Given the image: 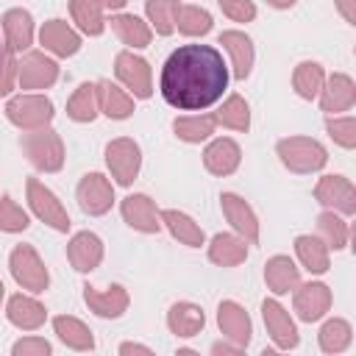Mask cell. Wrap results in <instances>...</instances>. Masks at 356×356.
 Here are the masks:
<instances>
[{"label": "cell", "instance_id": "1", "mask_svg": "<svg viewBox=\"0 0 356 356\" xmlns=\"http://www.w3.org/2000/svg\"><path fill=\"white\" fill-rule=\"evenodd\" d=\"M228 67L211 44H181L161 67V97L178 111H200L222 97Z\"/></svg>", "mask_w": 356, "mask_h": 356}, {"label": "cell", "instance_id": "2", "mask_svg": "<svg viewBox=\"0 0 356 356\" xmlns=\"http://www.w3.org/2000/svg\"><path fill=\"white\" fill-rule=\"evenodd\" d=\"M0 58H3V42H0Z\"/></svg>", "mask_w": 356, "mask_h": 356}]
</instances>
